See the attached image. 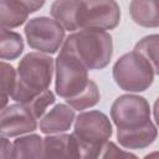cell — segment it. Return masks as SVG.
I'll use <instances>...</instances> for the list:
<instances>
[{"label":"cell","mask_w":159,"mask_h":159,"mask_svg":"<svg viewBox=\"0 0 159 159\" xmlns=\"http://www.w3.org/2000/svg\"><path fill=\"white\" fill-rule=\"evenodd\" d=\"M53 65V58L47 53H26L17 65L16 86L11 98L17 103L27 104L47 91L52 81Z\"/></svg>","instance_id":"obj_1"},{"label":"cell","mask_w":159,"mask_h":159,"mask_svg":"<svg viewBox=\"0 0 159 159\" xmlns=\"http://www.w3.org/2000/svg\"><path fill=\"white\" fill-rule=\"evenodd\" d=\"M62 47L73 53L89 71L103 70L113 55V40L107 31L81 29L65 39Z\"/></svg>","instance_id":"obj_2"},{"label":"cell","mask_w":159,"mask_h":159,"mask_svg":"<svg viewBox=\"0 0 159 159\" xmlns=\"http://www.w3.org/2000/svg\"><path fill=\"white\" fill-rule=\"evenodd\" d=\"M72 134L77 140L81 158H99L104 144L113 134V128L109 118L94 109L76 117Z\"/></svg>","instance_id":"obj_3"},{"label":"cell","mask_w":159,"mask_h":159,"mask_svg":"<svg viewBox=\"0 0 159 159\" xmlns=\"http://www.w3.org/2000/svg\"><path fill=\"white\" fill-rule=\"evenodd\" d=\"M88 68L70 51L61 47L55 60V91L66 102L81 96L92 80L88 77Z\"/></svg>","instance_id":"obj_4"},{"label":"cell","mask_w":159,"mask_h":159,"mask_svg":"<svg viewBox=\"0 0 159 159\" xmlns=\"http://www.w3.org/2000/svg\"><path fill=\"white\" fill-rule=\"evenodd\" d=\"M117 86L129 93L147 91L154 81V70L149 61L139 52L130 51L122 55L112 70Z\"/></svg>","instance_id":"obj_5"},{"label":"cell","mask_w":159,"mask_h":159,"mask_svg":"<svg viewBox=\"0 0 159 159\" xmlns=\"http://www.w3.org/2000/svg\"><path fill=\"white\" fill-rule=\"evenodd\" d=\"M65 27L55 19L37 16L30 19L24 29L26 41L37 52L53 55L65 42Z\"/></svg>","instance_id":"obj_6"},{"label":"cell","mask_w":159,"mask_h":159,"mask_svg":"<svg viewBox=\"0 0 159 159\" xmlns=\"http://www.w3.org/2000/svg\"><path fill=\"white\" fill-rule=\"evenodd\" d=\"M111 119L117 130H133L152 122L149 102L137 94L119 96L111 107Z\"/></svg>","instance_id":"obj_7"},{"label":"cell","mask_w":159,"mask_h":159,"mask_svg":"<svg viewBox=\"0 0 159 159\" xmlns=\"http://www.w3.org/2000/svg\"><path fill=\"white\" fill-rule=\"evenodd\" d=\"M120 9L116 0H83L78 14V29L113 30L119 25Z\"/></svg>","instance_id":"obj_8"},{"label":"cell","mask_w":159,"mask_h":159,"mask_svg":"<svg viewBox=\"0 0 159 159\" xmlns=\"http://www.w3.org/2000/svg\"><path fill=\"white\" fill-rule=\"evenodd\" d=\"M37 128V118L29 106L22 103L7 104L0 114V134L14 138L32 133Z\"/></svg>","instance_id":"obj_9"},{"label":"cell","mask_w":159,"mask_h":159,"mask_svg":"<svg viewBox=\"0 0 159 159\" xmlns=\"http://www.w3.org/2000/svg\"><path fill=\"white\" fill-rule=\"evenodd\" d=\"M75 109L63 103L56 104L40 119V130L43 134H58L71 129L75 123Z\"/></svg>","instance_id":"obj_10"},{"label":"cell","mask_w":159,"mask_h":159,"mask_svg":"<svg viewBox=\"0 0 159 159\" xmlns=\"http://www.w3.org/2000/svg\"><path fill=\"white\" fill-rule=\"evenodd\" d=\"M42 158H81L80 148L73 134H47L43 138Z\"/></svg>","instance_id":"obj_11"},{"label":"cell","mask_w":159,"mask_h":159,"mask_svg":"<svg viewBox=\"0 0 159 159\" xmlns=\"http://www.w3.org/2000/svg\"><path fill=\"white\" fill-rule=\"evenodd\" d=\"M158 137V129L153 122L133 130H117V140L128 150L144 149L152 145Z\"/></svg>","instance_id":"obj_12"},{"label":"cell","mask_w":159,"mask_h":159,"mask_svg":"<svg viewBox=\"0 0 159 159\" xmlns=\"http://www.w3.org/2000/svg\"><path fill=\"white\" fill-rule=\"evenodd\" d=\"M129 15L142 27H159V0H130Z\"/></svg>","instance_id":"obj_13"},{"label":"cell","mask_w":159,"mask_h":159,"mask_svg":"<svg viewBox=\"0 0 159 159\" xmlns=\"http://www.w3.org/2000/svg\"><path fill=\"white\" fill-rule=\"evenodd\" d=\"M83 0H55L51 5V16L60 22L65 30L75 32L78 30L77 14Z\"/></svg>","instance_id":"obj_14"},{"label":"cell","mask_w":159,"mask_h":159,"mask_svg":"<svg viewBox=\"0 0 159 159\" xmlns=\"http://www.w3.org/2000/svg\"><path fill=\"white\" fill-rule=\"evenodd\" d=\"M29 9L19 0H1L0 24L2 29H16L29 21Z\"/></svg>","instance_id":"obj_15"},{"label":"cell","mask_w":159,"mask_h":159,"mask_svg":"<svg viewBox=\"0 0 159 159\" xmlns=\"http://www.w3.org/2000/svg\"><path fill=\"white\" fill-rule=\"evenodd\" d=\"M14 159H30L42 158L43 153V138L39 134H27L19 137L14 140Z\"/></svg>","instance_id":"obj_16"},{"label":"cell","mask_w":159,"mask_h":159,"mask_svg":"<svg viewBox=\"0 0 159 159\" xmlns=\"http://www.w3.org/2000/svg\"><path fill=\"white\" fill-rule=\"evenodd\" d=\"M24 51V40L20 34L1 27L0 37V57L2 61H12L20 57Z\"/></svg>","instance_id":"obj_17"},{"label":"cell","mask_w":159,"mask_h":159,"mask_svg":"<svg viewBox=\"0 0 159 159\" xmlns=\"http://www.w3.org/2000/svg\"><path fill=\"white\" fill-rule=\"evenodd\" d=\"M134 51L142 53L152 65L154 73L159 76V34H152L139 40Z\"/></svg>","instance_id":"obj_18"},{"label":"cell","mask_w":159,"mask_h":159,"mask_svg":"<svg viewBox=\"0 0 159 159\" xmlns=\"http://www.w3.org/2000/svg\"><path fill=\"white\" fill-rule=\"evenodd\" d=\"M101 99V93L98 89V86L96 84V82H91L88 88L77 98L67 101L66 103L68 106H71L75 111H83L87 108H92L94 107Z\"/></svg>","instance_id":"obj_19"},{"label":"cell","mask_w":159,"mask_h":159,"mask_svg":"<svg viewBox=\"0 0 159 159\" xmlns=\"http://www.w3.org/2000/svg\"><path fill=\"white\" fill-rule=\"evenodd\" d=\"M1 75H2V104L1 107L4 108L7 106V101L14 93L17 73L11 65L6 63L5 61H1Z\"/></svg>","instance_id":"obj_20"},{"label":"cell","mask_w":159,"mask_h":159,"mask_svg":"<svg viewBox=\"0 0 159 159\" xmlns=\"http://www.w3.org/2000/svg\"><path fill=\"white\" fill-rule=\"evenodd\" d=\"M55 94L52 91L47 89L45 92H42L40 96H37L35 99H32L30 103H27L26 106L30 107V109L32 111V113L35 114V117L37 119H41L42 116L46 113V109L55 103Z\"/></svg>","instance_id":"obj_21"},{"label":"cell","mask_w":159,"mask_h":159,"mask_svg":"<svg viewBox=\"0 0 159 159\" xmlns=\"http://www.w3.org/2000/svg\"><path fill=\"white\" fill-rule=\"evenodd\" d=\"M129 157H133L135 158L137 155L130 153L129 150H124V149H120L116 143L108 140L103 149H102V153L99 155V158H129Z\"/></svg>","instance_id":"obj_22"},{"label":"cell","mask_w":159,"mask_h":159,"mask_svg":"<svg viewBox=\"0 0 159 159\" xmlns=\"http://www.w3.org/2000/svg\"><path fill=\"white\" fill-rule=\"evenodd\" d=\"M12 153H14V144L10 143V140L7 139V137H2V135H1L0 158H2V159L12 158Z\"/></svg>","instance_id":"obj_23"},{"label":"cell","mask_w":159,"mask_h":159,"mask_svg":"<svg viewBox=\"0 0 159 159\" xmlns=\"http://www.w3.org/2000/svg\"><path fill=\"white\" fill-rule=\"evenodd\" d=\"M19 1L22 2L29 9V11L31 14L36 12L37 10H40L45 5V2H46V0H19Z\"/></svg>","instance_id":"obj_24"},{"label":"cell","mask_w":159,"mask_h":159,"mask_svg":"<svg viewBox=\"0 0 159 159\" xmlns=\"http://www.w3.org/2000/svg\"><path fill=\"white\" fill-rule=\"evenodd\" d=\"M153 116H154L155 124L159 127V97L154 102V106H153Z\"/></svg>","instance_id":"obj_25"},{"label":"cell","mask_w":159,"mask_h":159,"mask_svg":"<svg viewBox=\"0 0 159 159\" xmlns=\"http://www.w3.org/2000/svg\"><path fill=\"white\" fill-rule=\"evenodd\" d=\"M153 157H159V152H153V153H149V154H147L144 158H153Z\"/></svg>","instance_id":"obj_26"}]
</instances>
